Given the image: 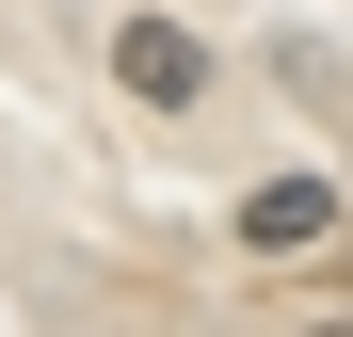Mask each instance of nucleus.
<instances>
[{
    "label": "nucleus",
    "instance_id": "nucleus-2",
    "mask_svg": "<svg viewBox=\"0 0 353 337\" xmlns=\"http://www.w3.org/2000/svg\"><path fill=\"white\" fill-rule=\"evenodd\" d=\"M321 225H337V177H257V193H241V241H257V257H305Z\"/></svg>",
    "mask_w": 353,
    "mask_h": 337
},
{
    "label": "nucleus",
    "instance_id": "nucleus-1",
    "mask_svg": "<svg viewBox=\"0 0 353 337\" xmlns=\"http://www.w3.org/2000/svg\"><path fill=\"white\" fill-rule=\"evenodd\" d=\"M112 81H129L145 112H193V96H209V48L176 32V17H129V32H112Z\"/></svg>",
    "mask_w": 353,
    "mask_h": 337
}]
</instances>
